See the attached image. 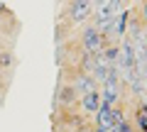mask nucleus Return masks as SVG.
Returning <instances> with one entry per match:
<instances>
[{
	"label": "nucleus",
	"mask_w": 147,
	"mask_h": 132,
	"mask_svg": "<svg viewBox=\"0 0 147 132\" xmlns=\"http://www.w3.org/2000/svg\"><path fill=\"white\" fill-rule=\"evenodd\" d=\"M81 39H84V49H86V54L88 56H98V54H103V49H105V39H103V34H100L98 29H96L93 25H88V27H84V32H81Z\"/></svg>",
	"instance_id": "1"
},
{
	"label": "nucleus",
	"mask_w": 147,
	"mask_h": 132,
	"mask_svg": "<svg viewBox=\"0 0 147 132\" xmlns=\"http://www.w3.org/2000/svg\"><path fill=\"white\" fill-rule=\"evenodd\" d=\"M96 3H88V0H76V3H69L66 5V15L71 22H84L93 15Z\"/></svg>",
	"instance_id": "2"
},
{
	"label": "nucleus",
	"mask_w": 147,
	"mask_h": 132,
	"mask_svg": "<svg viewBox=\"0 0 147 132\" xmlns=\"http://www.w3.org/2000/svg\"><path fill=\"white\" fill-rule=\"evenodd\" d=\"M71 88L76 90V95L79 98H84V95H88V93H96V81L91 78L88 74H76L74 76V81H71Z\"/></svg>",
	"instance_id": "3"
},
{
	"label": "nucleus",
	"mask_w": 147,
	"mask_h": 132,
	"mask_svg": "<svg viewBox=\"0 0 147 132\" xmlns=\"http://www.w3.org/2000/svg\"><path fill=\"white\" fill-rule=\"evenodd\" d=\"M96 122H98L96 127H100V130H110V132H113V127H115L113 108H110V105H105V103H100L98 113H96Z\"/></svg>",
	"instance_id": "4"
},
{
	"label": "nucleus",
	"mask_w": 147,
	"mask_h": 132,
	"mask_svg": "<svg viewBox=\"0 0 147 132\" xmlns=\"http://www.w3.org/2000/svg\"><path fill=\"white\" fill-rule=\"evenodd\" d=\"M79 105H81L84 113H98V108H100V93L96 90V93H88V95H84V98H79Z\"/></svg>",
	"instance_id": "5"
},
{
	"label": "nucleus",
	"mask_w": 147,
	"mask_h": 132,
	"mask_svg": "<svg viewBox=\"0 0 147 132\" xmlns=\"http://www.w3.org/2000/svg\"><path fill=\"white\" fill-rule=\"evenodd\" d=\"M74 101H76V90H74L71 86H64V88L59 90V103H61V105H71Z\"/></svg>",
	"instance_id": "6"
},
{
	"label": "nucleus",
	"mask_w": 147,
	"mask_h": 132,
	"mask_svg": "<svg viewBox=\"0 0 147 132\" xmlns=\"http://www.w3.org/2000/svg\"><path fill=\"white\" fill-rule=\"evenodd\" d=\"M135 130L137 132H147V110H137V115H135Z\"/></svg>",
	"instance_id": "7"
},
{
	"label": "nucleus",
	"mask_w": 147,
	"mask_h": 132,
	"mask_svg": "<svg viewBox=\"0 0 147 132\" xmlns=\"http://www.w3.org/2000/svg\"><path fill=\"white\" fill-rule=\"evenodd\" d=\"M113 132H135V127H132L130 122L125 120V122H118V125L113 127Z\"/></svg>",
	"instance_id": "8"
},
{
	"label": "nucleus",
	"mask_w": 147,
	"mask_h": 132,
	"mask_svg": "<svg viewBox=\"0 0 147 132\" xmlns=\"http://www.w3.org/2000/svg\"><path fill=\"white\" fill-rule=\"evenodd\" d=\"M10 64H12L10 52H0V69H5V66H10Z\"/></svg>",
	"instance_id": "9"
},
{
	"label": "nucleus",
	"mask_w": 147,
	"mask_h": 132,
	"mask_svg": "<svg viewBox=\"0 0 147 132\" xmlns=\"http://www.w3.org/2000/svg\"><path fill=\"white\" fill-rule=\"evenodd\" d=\"M142 10H140V15H142V25H147V3H142Z\"/></svg>",
	"instance_id": "10"
},
{
	"label": "nucleus",
	"mask_w": 147,
	"mask_h": 132,
	"mask_svg": "<svg viewBox=\"0 0 147 132\" xmlns=\"http://www.w3.org/2000/svg\"><path fill=\"white\" fill-rule=\"evenodd\" d=\"M93 132H110V130H100V127H96V130Z\"/></svg>",
	"instance_id": "11"
},
{
	"label": "nucleus",
	"mask_w": 147,
	"mask_h": 132,
	"mask_svg": "<svg viewBox=\"0 0 147 132\" xmlns=\"http://www.w3.org/2000/svg\"><path fill=\"white\" fill-rule=\"evenodd\" d=\"M3 7H5V5H3V3H0V10H3Z\"/></svg>",
	"instance_id": "12"
}]
</instances>
